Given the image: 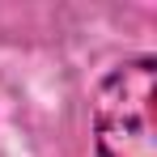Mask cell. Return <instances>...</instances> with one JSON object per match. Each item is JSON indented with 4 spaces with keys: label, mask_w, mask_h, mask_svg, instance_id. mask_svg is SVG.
<instances>
[{
    "label": "cell",
    "mask_w": 157,
    "mask_h": 157,
    "mask_svg": "<svg viewBox=\"0 0 157 157\" xmlns=\"http://www.w3.org/2000/svg\"><path fill=\"white\" fill-rule=\"evenodd\" d=\"M153 89H157V64L149 55L115 68L102 81L98 106H94V132H98L102 157H157Z\"/></svg>",
    "instance_id": "obj_1"
}]
</instances>
